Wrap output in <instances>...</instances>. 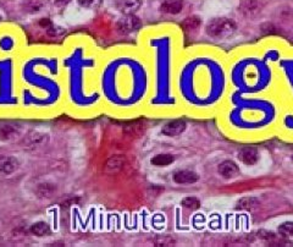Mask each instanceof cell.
<instances>
[{
  "instance_id": "30bf717a",
  "label": "cell",
  "mask_w": 293,
  "mask_h": 247,
  "mask_svg": "<svg viewBox=\"0 0 293 247\" xmlns=\"http://www.w3.org/2000/svg\"><path fill=\"white\" fill-rule=\"evenodd\" d=\"M236 31V23L226 17H219L210 20L205 26V32L214 39H225L232 36Z\"/></svg>"
},
{
  "instance_id": "ba28073f",
  "label": "cell",
  "mask_w": 293,
  "mask_h": 247,
  "mask_svg": "<svg viewBox=\"0 0 293 247\" xmlns=\"http://www.w3.org/2000/svg\"><path fill=\"white\" fill-rule=\"evenodd\" d=\"M17 59L15 55H0V118H21Z\"/></svg>"
},
{
  "instance_id": "3957f363",
  "label": "cell",
  "mask_w": 293,
  "mask_h": 247,
  "mask_svg": "<svg viewBox=\"0 0 293 247\" xmlns=\"http://www.w3.org/2000/svg\"><path fill=\"white\" fill-rule=\"evenodd\" d=\"M231 91L225 58L205 48L181 52L175 75V92L181 113L212 115L225 104Z\"/></svg>"
},
{
  "instance_id": "277c9868",
  "label": "cell",
  "mask_w": 293,
  "mask_h": 247,
  "mask_svg": "<svg viewBox=\"0 0 293 247\" xmlns=\"http://www.w3.org/2000/svg\"><path fill=\"white\" fill-rule=\"evenodd\" d=\"M103 49L84 33L66 37L60 44L65 82V114L77 120H89L103 113L98 89V70Z\"/></svg>"
},
{
  "instance_id": "9c48e42d",
  "label": "cell",
  "mask_w": 293,
  "mask_h": 247,
  "mask_svg": "<svg viewBox=\"0 0 293 247\" xmlns=\"http://www.w3.org/2000/svg\"><path fill=\"white\" fill-rule=\"evenodd\" d=\"M28 47L25 33L18 26H0V55L18 57Z\"/></svg>"
},
{
  "instance_id": "4fadbf2b",
  "label": "cell",
  "mask_w": 293,
  "mask_h": 247,
  "mask_svg": "<svg viewBox=\"0 0 293 247\" xmlns=\"http://www.w3.org/2000/svg\"><path fill=\"white\" fill-rule=\"evenodd\" d=\"M165 6V11L167 12H172V14H175V12H178L181 10V7H182V4H181L178 0H174V1H170V2H166V4L164 5Z\"/></svg>"
},
{
  "instance_id": "8fae6325",
  "label": "cell",
  "mask_w": 293,
  "mask_h": 247,
  "mask_svg": "<svg viewBox=\"0 0 293 247\" xmlns=\"http://www.w3.org/2000/svg\"><path fill=\"white\" fill-rule=\"evenodd\" d=\"M218 172H219L223 179H233V177L238 176L239 168L234 162L225 161L219 164V166H218Z\"/></svg>"
},
{
  "instance_id": "5b68a950",
  "label": "cell",
  "mask_w": 293,
  "mask_h": 247,
  "mask_svg": "<svg viewBox=\"0 0 293 247\" xmlns=\"http://www.w3.org/2000/svg\"><path fill=\"white\" fill-rule=\"evenodd\" d=\"M181 36L176 28L160 26L141 33L138 46L148 57L153 75V94L146 115L151 118H177L181 114L175 92L176 65L180 58Z\"/></svg>"
},
{
  "instance_id": "5bb4252c",
  "label": "cell",
  "mask_w": 293,
  "mask_h": 247,
  "mask_svg": "<svg viewBox=\"0 0 293 247\" xmlns=\"http://www.w3.org/2000/svg\"><path fill=\"white\" fill-rule=\"evenodd\" d=\"M279 232L285 236H293V222H286L280 225Z\"/></svg>"
},
{
  "instance_id": "9a60e30c",
  "label": "cell",
  "mask_w": 293,
  "mask_h": 247,
  "mask_svg": "<svg viewBox=\"0 0 293 247\" xmlns=\"http://www.w3.org/2000/svg\"><path fill=\"white\" fill-rule=\"evenodd\" d=\"M292 162H293V156H292Z\"/></svg>"
},
{
  "instance_id": "8992f818",
  "label": "cell",
  "mask_w": 293,
  "mask_h": 247,
  "mask_svg": "<svg viewBox=\"0 0 293 247\" xmlns=\"http://www.w3.org/2000/svg\"><path fill=\"white\" fill-rule=\"evenodd\" d=\"M226 103L223 127L233 139H265L280 126L284 115L279 100L268 94L244 95L231 91Z\"/></svg>"
},
{
  "instance_id": "7c38bea8",
  "label": "cell",
  "mask_w": 293,
  "mask_h": 247,
  "mask_svg": "<svg viewBox=\"0 0 293 247\" xmlns=\"http://www.w3.org/2000/svg\"><path fill=\"white\" fill-rule=\"evenodd\" d=\"M238 157L242 163L248 166L254 165L259 161V153H258V151L255 148H244V150H242L239 152Z\"/></svg>"
},
{
  "instance_id": "7a4b0ae2",
  "label": "cell",
  "mask_w": 293,
  "mask_h": 247,
  "mask_svg": "<svg viewBox=\"0 0 293 247\" xmlns=\"http://www.w3.org/2000/svg\"><path fill=\"white\" fill-rule=\"evenodd\" d=\"M21 118L48 120L65 114L60 46L32 44L17 59Z\"/></svg>"
},
{
  "instance_id": "52a82bcc",
  "label": "cell",
  "mask_w": 293,
  "mask_h": 247,
  "mask_svg": "<svg viewBox=\"0 0 293 247\" xmlns=\"http://www.w3.org/2000/svg\"><path fill=\"white\" fill-rule=\"evenodd\" d=\"M231 88L244 95H262L273 91L278 74L271 63L262 54L247 52L238 54L228 63Z\"/></svg>"
},
{
  "instance_id": "6da1fadb",
  "label": "cell",
  "mask_w": 293,
  "mask_h": 247,
  "mask_svg": "<svg viewBox=\"0 0 293 247\" xmlns=\"http://www.w3.org/2000/svg\"><path fill=\"white\" fill-rule=\"evenodd\" d=\"M98 89L106 115L116 119L146 115L153 94V75L142 48L115 46L103 49Z\"/></svg>"
}]
</instances>
